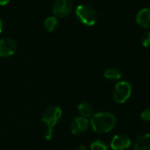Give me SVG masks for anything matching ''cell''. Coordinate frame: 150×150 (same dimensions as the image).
I'll use <instances>...</instances> for the list:
<instances>
[{
  "mask_svg": "<svg viewBox=\"0 0 150 150\" xmlns=\"http://www.w3.org/2000/svg\"><path fill=\"white\" fill-rule=\"evenodd\" d=\"M17 43L11 38H4L0 40V57L11 56L17 50Z\"/></svg>",
  "mask_w": 150,
  "mask_h": 150,
  "instance_id": "ba28073f",
  "label": "cell"
},
{
  "mask_svg": "<svg viewBox=\"0 0 150 150\" xmlns=\"http://www.w3.org/2000/svg\"><path fill=\"white\" fill-rule=\"evenodd\" d=\"M141 119L143 121L150 122V107L146 108L144 111H142V112L141 113Z\"/></svg>",
  "mask_w": 150,
  "mask_h": 150,
  "instance_id": "2e32d148",
  "label": "cell"
},
{
  "mask_svg": "<svg viewBox=\"0 0 150 150\" xmlns=\"http://www.w3.org/2000/svg\"><path fill=\"white\" fill-rule=\"evenodd\" d=\"M10 2V0H0V4L1 5H5Z\"/></svg>",
  "mask_w": 150,
  "mask_h": 150,
  "instance_id": "e0dca14e",
  "label": "cell"
},
{
  "mask_svg": "<svg viewBox=\"0 0 150 150\" xmlns=\"http://www.w3.org/2000/svg\"><path fill=\"white\" fill-rule=\"evenodd\" d=\"M131 139L123 134H116L112 137L110 147L112 150H127L131 146Z\"/></svg>",
  "mask_w": 150,
  "mask_h": 150,
  "instance_id": "52a82bcc",
  "label": "cell"
},
{
  "mask_svg": "<svg viewBox=\"0 0 150 150\" xmlns=\"http://www.w3.org/2000/svg\"><path fill=\"white\" fill-rule=\"evenodd\" d=\"M136 22L143 28L150 29V9L141 10L136 16Z\"/></svg>",
  "mask_w": 150,
  "mask_h": 150,
  "instance_id": "9c48e42d",
  "label": "cell"
},
{
  "mask_svg": "<svg viewBox=\"0 0 150 150\" xmlns=\"http://www.w3.org/2000/svg\"><path fill=\"white\" fill-rule=\"evenodd\" d=\"M75 150H88L87 149V148H85L84 146H78L76 149Z\"/></svg>",
  "mask_w": 150,
  "mask_h": 150,
  "instance_id": "ac0fdd59",
  "label": "cell"
},
{
  "mask_svg": "<svg viewBox=\"0 0 150 150\" xmlns=\"http://www.w3.org/2000/svg\"><path fill=\"white\" fill-rule=\"evenodd\" d=\"M142 43L143 47H150V31L145 33L142 38Z\"/></svg>",
  "mask_w": 150,
  "mask_h": 150,
  "instance_id": "9a60e30c",
  "label": "cell"
},
{
  "mask_svg": "<svg viewBox=\"0 0 150 150\" xmlns=\"http://www.w3.org/2000/svg\"><path fill=\"white\" fill-rule=\"evenodd\" d=\"M77 18L86 25H93L97 23L98 14L95 9L89 4H80L76 10Z\"/></svg>",
  "mask_w": 150,
  "mask_h": 150,
  "instance_id": "3957f363",
  "label": "cell"
},
{
  "mask_svg": "<svg viewBox=\"0 0 150 150\" xmlns=\"http://www.w3.org/2000/svg\"><path fill=\"white\" fill-rule=\"evenodd\" d=\"M62 112L59 106L52 105L47 107L42 113L41 120L46 126L45 137L47 140H51L54 134V127L58 124L62 118Z\"/></svg>",
  "mask_w": 150,
  "mask_h": 150,
  "instance_id": "7a4b0ae2",
  "label": "cell"
},
{
  "mask_svg": "<svg viewBox=\"0 0 150 150\" xmlns=\"http://www.w3.org/2000/svg\"><path fill=\"white\" fill-rule=\"evenodd\" d=\"M132 95V85L127 81H120L113 90V99L118 104H124Z\"/></svg>",
  "mask_w": 150,
  "mask_h": 150,
  "instance_id": "277c9868",
  "label": "cell"
},
{
  "mask_svg": "<svg viewBox=\"0 0 150 150\" xmlns=\"http://www.w3.org/2000/svg\"><path fill=\"white\" fill-rule=\"evenodd\" d=\"M57 19L54 17H48L46 18L45 22H44V26L45 29L47 32H53L55 30L56 26H57Z\"/></svg>",
  "mask_w": 150,
  "mask_h": 150,
  "instance_id": "4fadbf2b",
  "label": "cell"
},
{
  "mask_svg": "<svg viewBox=\"0 0 150 150\" xmlns=\"http://www.w3.org/2000/svg\"><path fill=\"white\" fill-rule=\"evenodd\" d=\"M104 76L106 79L114 81V80H120L122 77V73L119 69L112 68V69H107L104 72Z\"/></svg>",
  "mask_w": 150,
  "mask_h": 150,
  "instance_id": "7c38bea8",
  "label": "cell"
},
{
  "mask_svg": "<svg viewBox=\"0 0 150 150\" xmlns=\"http://www.w3.org/2000/svg\"><path fill=\"white\" fill-rule=\"evenodd\" d=\"M90 126V122L88 119L83 117H76L73 120V121L70 124V131L72 134L76 136H79L83 134L85 132H87Z\"/></svg>",
  "mask_w": 150,
  "mask_h": 150,
  "instance_id": "8992f818",
  "label": "cell"
},
{
  "mask_svg": "<svg viewBox=\"0 0 150 150\" xmlns=\"http://www.w3.org/2000/svg\"><path fill=\"white\" fill-rule=\"evenodd\" d=\"M73 7L72 0H55L53 4V12L56 17H67Z\"/></svg>",
  "mask_w": 150,
  "mask_h": 150,
  "instance_id": "5b68a950",
  "label": "cell"
},
{
  "mask_svg": "<svg viewBox=\"0 0 150 150\" xmlns=\"http://www.w3.org/2000/svg\"><path fill=\"white\" fill-rule=\"evenodd\" d=\"M78 112L80 113L81 117L83 118H91L93 115V108L91 105L88 102H82L77 106Z\"/></svg>",
  "mask_w": 150,
  "mask_h": 150,
  "instance_id": "8fae6325",
  "label": "cell"
},
{
  "mask_svg": "<svg viewBox=\"0 0 150 150\" xmlns=\"http://www.w3.org/2000/svg\"><path fill=\"white\" fill-rule=\"evenodd\" d=\"M91 150H109L107 144L101 141V140H97L93 142L91 144Z\"/></svg>",
  "mask_w": 150,
  "mask_h": 150,
  "instance_id": "5bb4252c",
  "label": "cell"
},
{
  "mask_svg": "<svg viewBox=\"0 0 150 150\" xmlns=\"http://www.w3.org/2000/svg\"><path fill=\"white\" fill-rule=\"evenodd\" d=\"M2 30H3V23H2V20L0 18V33L2 32Z\"/></svg>",
  "mask_w": 150,
  "mask_h": 150,
  "instance_id": "d6986e66",
  "label": "cell"
},
{
  "mask_svg": "<svg viewBox=\"0 0 150 150\" xmlns=\"http://www.w3.org/2000/svg\"><path fill=\"white\" fill-rule=\"evenodd\" d=\"M134 150H150V134H142L136 140Z\"/></svg>",
  "mask_w": 150,
  "mask_h": 150,
  "instance_id": "30bf717a",
  "label": "cell"
},
{
  "mask_svg": "<svg viewBox=\"0 0 150 150\" xmlns=\"http://www.w3.org/2000/svg\"><path fill=\"white\" fill-rule=\"evenodd\" d=\"M91 126L94 132L98 134H107L111 132L117 124L115 115L107 112H101L91 117Z\"/></svg>",
  "mask_w": 150,
  "mask_h": 150,
  "instance_id": "6da1fadb",
  "label": "cell"
}]
</instances>
